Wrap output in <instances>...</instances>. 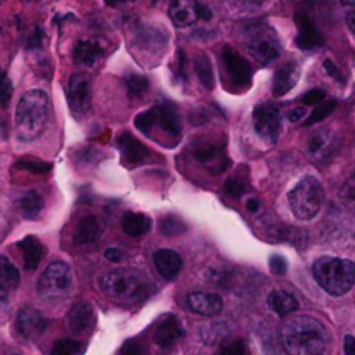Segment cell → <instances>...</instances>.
<instances>
[{
	"mask_svg": "<svg viewBox=\"0 0 355 355\" xmlns=\"http://www.w3.org/2000/svg\"><path fill=\"white\" fill-rule=\"evenodd\" d=\"M343 350L347 355H355V338L354 336H345V343H343Z\"/></svg>",
	"mask_w": 355,
	"mask_h": 355,
	"instance_id": "cell-50",
	"label": "cell"
},
{
	"mask_svg": "<svg viewBox=\"0 0 355 355\" xmlns=\"http://www.w3.org/2000/svg\"><path fill=\"white\" fill-rule=\"evenodd\" d=\"M125 2H134V0H106V6L118 7V6H120V3H125Z\"/></svg>",
	"mask_w": 355,
	"mask_h": 355,
	"instance_id": "cell-54",
	"label": "cell"
},
{
	"mask_svg": "<svg viewBox=\"0 0 355 355\" xmlns=\"http://www.w3.org/2000/svg\"><path fill=\"white\" fill-rule=\"evenodd\" d=\"M104 257H106L110 262L118 263V262H121V259H123V252L118 248H107L106 252H104Z\"/></svg>",
	"mask_w": 355,
	"mask_h": 355,
	"instance_id": "cell-48",
	"label": "cell"
},
{
	"mask_svg": "<svg viewBox=\"0 0 355 355\" xmlns=\"http://www.w3.org/2000/svg\"><path fill=\"white\" fill-rule=\"evenodd\" d=\"M168 16L175 26H191L200 17L198 0H172L168 6Z\"/></svg>",
	"mask_w": 355,
	"mask_h": 355,
	"instance_id": "cell-20",
	"label": "cell"
},
{
	"mask_svg": "<svg viewBox=\"0 0 355 355\" xmlns=\"http://www.w3.org/2000/svg\"><path fill=\"white\" fill-rule=\"evenodd\" d=\"M153 262H155L156 270L159 272V276L166 281H172L179 276L180 269H182V259L177 252L173 250H158V252L153 255Z\"/></svg>",
	"mask_w": 355,
	"mask_h": 355,
	"instance_id": "cell-22",
	"label": "cell"
},
{
	"mask_svg": "<svg viewBox=\"0 0 355 355\" xmlns=\"http://www.w3.org/2000/svg\"><path fill=\"white\" fill-rule=\"evenodd\" d=\"M338 196L343 207L355 211V172L345 180V182H343Z\"/></svg>",
	"mask_w": 355,
	"mask_h": 355,
	"instance_id": "cell-34",
	"label": "cell"
},
{
	"mask_svg": "<svg viewBox=\"0 0 355 355\" xmlns=\"http://www.w3.org/2000/svg\"><path fill=\"white\" fill-rule=\"evenodd\" d=\"M17 284H19V270L6 255H2L0 257V300L2 304H6Z\"/></svg>",
	"mask_w": 355,
	"mask_h": 355,
	"instance_id": "cell-23",
	"label": "cell"
},
{
	"mask_svg": "<svg viewBox=\"0 0 355 355\" xmlns=\"http://www.w3.org/2000/svg\"><path fill=\"white\" fill-rule=\"evenodd\" d=\"M49 120V97L44 90H28L16 106V132L24 142L35 141L45 130Z\"/></svg>",
	"mask_w": 355,
	"mask_h": 355,
	"instance_id": "cell-2",
	"label": "cell"
},
{
	"mask_svg": "<svg viewBox=\"0 0 355 355\" xmlns=\"http://www.w3.org/2000/svg\"><path fill=\"white\" fill-rule=\"evenodd\" d=\"M66 96H68L69 107L73 114L82 116L89 111L90 106V80L83 73H75L69 76L68 87H66Z\"/></svg>",
	"mask_w": 355,
	"mask_h": 355,
	"instance_id": "cell-13",
	"label": "cell"
},
{
	"mask_svg": "<svg viewBox=\"0 0 355 355\" xmlns=\"http://www.w3.org/2000/svg\"><path fill=\"white\" fill-rule=\"evenodd\" d=\"M187 307L194 314L207 315V318H215L224 309L222 297L215 293H205V291H194L187 295Z\"/></svg>",
	"mask_w": 355,
	"mask_h": 355,
	"instance_id": "cell-18",
	"label": "cell"
},
{
	"mask_svg": "<svg viewBox=\"0 0 355 355\" xmlns=\"http://www.w3.org/2000/svg\"><path fill=\"white\" fill-rule=\"evenodd\" d=\"M295 23L298 28V37H297V45L304 51H314L319 49L321 45H324V37H322V31L319 30V26L315 24L314 17L309 10L298 9L295 12Z\"/></svg>",
	"mask_w": 355,
	"mask_h": 355,
	"instance_id": "cell-12",
	"label": "cell"
},
{
	"mask_svg": "<svg viewBox=\"0 0 355 355\" xmlns=\"http://www.w3.org/2000/svg\"><path fill=\"white\" fill-rule=\"evenodd\" d=\"M194 71H196L198 78H200L201 85L205 89L211 90L215 87V76H214V68H211L210 58L207 54H198L193 61Z\"/></svg>",
	"mask_w": 355,
	"mask_h": 355,
	"instance_id": "cell-30",
	"label": "cell"
},
{
	"mask_svg": "<svg viewBox=\"0 0 355 355\" xmlns=\"http://www.w3.org/2000/svg\"><path fill=\"white\" fill-rule=\"evenodd\" d=\"M286 352L293 355L324 354L329 347V333L322 322L309 315H291L281 329Z\"/></svg>",
	"mask_w": 355,
	"mask_h": 355,
	"instance_id": "cell-1",
	"label": "cell"
},
{
	"mask_svg": "<svg viewBox=\"0 0 355 355\" xmlns=\"http://www.w3.org/2000/svg\"><path fill=\"white\" fill-rule=\"evenodd\" d=\"M19 250L23 253V259H24V267L28 270H35L40 263L42 257H44L45 248L40 241H38L35 236H26L24 239H21L19 243Z\"/></svg>",
	"mask_w": 355,
	"mask_h": 355,
	"instance_id": "cell-25",
	"label": "cell"
},
{
	"mask_svg": "<svg viewBox=\"0 0 355 355\" xmlns=\"http://www.w3.org/2000/svg\"><path fill=\"white\" fill-rule=\"evenodd\" d=\"M121 352L123 354H141V347L130 340V342H127L123 347H121Z\"/></svg>",
	"mask_w": 355,
	"mask_h": 355,
	"instance_id": "cell-49",
	"label": "cell"
},
{
	"mask_svg": "<svg viewBox=\"0 0 355 355\" xmlns=\"http://www.w3.org/2000/svg\"><path fill=\"white\" fill-rule=\"evenodd\" d=\"M222 354H232V355H241L245 354V345H243V342H232L231 345L227 347H222Z\"/></svg>",
	"mask_w": 355,
	"mask_h": 355,
	"instance_id": "cell-46",
	"label": "cell"
},
{
	"mask_svg": "<svg viewBox=\"0 0 355 355\" xmlns=\"http://www.w3.org/2000/svg\"><path fill=\"white\" fill-rule=\"evenodd\" d=\"M101 288L111 300L121 305L137 304V302L144 300L149 293L146 281L139 274L125 269L107 272L101 279Z\"/></svg>",
	"mask_w": 355,
	"mask_h": 355,
	"instance_id": "cell-4",
	"label": "cell"
},
{
	"mask_svg": "<svg viewBox=\"0 0 355 355\" xmlns=\"http://www.w3.org/2000/svg\"><path fill=\"white\" fill-rule=\"evenodd\" d=\"M290 208L298 220H312L324 203V189L314 177H305L288 194Z\"/></svg>",
	"mask_w": 355,
	"mask_h": 355,
	"instance_id": "cell-5",
	"label": "cell"
},
{
	"mask_svg": "<svg viewBox=\"0 0 355 355\" xmlns=\"http://www.w3.org/2000/svg\"><path fill=\"white\" fill-rule=\"evenodd\" d=\"M224 191L229 194V196L239 198L248 191V182H245L239 175L229 177L224 184Z\"/></svg>",
	"mask_w": 355,
	"mask_h": 355,
	"instance_id": "cell-38",
	"label": "cell"
},
{
	"mask_svg": "<svg viewBox=\"0 0 355 355\" xmlns=\"http://www.w3.org/2000/svg\"><path fill=\"white\" fill-rule=\"evenodd\" d=\"M17 168L28 170L31 173H37V175H44V173L51 172L52 165L51 163L40 162V159H33V158H23L16 163Z\"/></svg>",
	"mask_w": 355,
	"mask_h": 355,
	"instance_id": "cell-36",
	"label": "cell"
},
{
	"mask_svg": "<svg viewBox=\"0 0 355 355\" xmlns=\"http://www.w3.org/2000/svg\"><path fill=\"white\" fill-rule=\"evenodd\" d=\"M267 0H227L231 9H234L239 14H250L253 10H259Z\"/></svg>",
	"mask_w": 355,
	"mask_h": 355,
	"instance_id": "cell-39",
	"label": "cell"
},
{
	"mask_svg": "<svg viewBox=\"0 0 355 355\" xmlns=\"http://www.w3.org/2000/svg\"><path fill=\"white\" fill-rule=\"evenodd\" d=\"M135 127L144 135H151L153 128L158 127L159 130L170 137H179L182 130V121H180V113L173 103H159L153 106L151 110L135 116Z\"/></svg>",
	"mask_w": 355,
	"mask_h": 355,
	"instance_id": "cell-6",
	"label": "cell"
},
{
	"mask_svg": "<svg viewBox=\"0 0 355 355\" xmlns=\"http://www.w3.org/2000/svg\"><path fill=\"white\" fill-rule=\"evenodd\" d=\"M250 54L257 59V61L272 62L281 55V44L277 35L270 30L266 24H257L252 26V33H250L248 40Z\"/></svg>",
	"mask_w": 355,
	"mask_h": 355,
	"instance_id": "cell-8",
	"label": "cell"
},
{
	"mask_svg": "<svg viewBox=\"0 0 355 355\" xmlns=\"http://www.w3.org/2000/svg\"><path fill=\"white\" fill-rule=\"evenodd\" d=\"M193 156L198 163L207 166L211 173H220L229 166V158L225 155V149L218 142L208 141L194 146Z\"/></svg>",
	"mask_w": 355,
	"mask_h": 355,
	"instance_id": "cell-14",
	"label": "cell"
},
{
	"mask_svg": "<svg viewBox=\"0 0 355 355\" xmlns=\"http://www.w3.org/2000/svg\"><path fill=\"white\" fill-rule=\"evenodd\" d=\"M342 3H345V6H355V0H342Z\"/></svg>",
	"mask_w": 355,
	"mask_h": 355,
	"instance_id": "cell-55",
	"label": "cell"
},
{
	"mask_svg": "<svg viewBox=\"0 0 355 355\" xmlns=\"http://www.w3.org/2000/svg\"><path fill=\"white\" fill-rule=\"evenodd\" d=\"M253 127L267 144H276L281 134V111L276 104H260L253 111Z\"/></svg>",
	"mask_w": 355,
	"mask_h": 355,
	"instance_id": "cell-9",
	"label": "cell"
},
{
	"mask_svg": "<svg viewBox=\"0 0 355 355\" xmlns=\"http://www.w3.org/2000/svg\"><path fill=\"white\" fill-rule=\"evenodd\" d=\"M269 266H270V270H272L276 276H284V274H286V270H288L286 259H284V257H281V255L270 257Z\"/></svg>",
	"mask_w": 355,
	"mask_h": 355,
	"instance_id": "cell-42",
	"label": "cell"
},
{
	"mask_svg": "<svg viewBox=\"0 0 355 355\" xmlns=\"http://www.w3.org/2000/svg\"><path fill=\"white\" fill-rule=\"evenodd\" d=\"M222 62H224L229 78L234 82L236 87H248L252 83V68H250L248 61L234 49L225 47L222 51Z\"/></svg>",
	"mask_w": 355,
	"mask_h": 355,
	"instance_id": "cell-15",
	"label": "cell"
},
{
	"mask_svg": "<svg viewBox=\"0 0 355 355\" xmlns=\"http://www.w3.org/2000/svg\"><path fill=\"white\" fill-rule=\"evenodd\" d=\"M101 236V224L97 220V217L94 215H87L76 225L75 236H73V241L75 245H89V243L97 241Z\"/></svg>",
	"mask_w": 355,
	"mask_h": 355,
	"instance_id": "cell-26",
	"label": "cell"
},
{
	"mask_svg": "<svg viewBox=\"0 0 355 355\" xmlns=\"http://www.w3.org/2000/svg\"><path fill=\"white\" fill-rule=\"evenodd\" d=\"M104 54V49L96 40H80L73 49V59L76 64L94 66Z\"/></svg>",
	"mask_w": 355,
	"mask_h": 355,
	"instance_id": "cell-24",
	"label": "cell"
},
{
	"mask_svg": "<svg viewBox=\"0 0 355 355\" xmlns=\"http://www.w3.org/2000/svg\"><path fill=\"white\" fill-rule=\"evenodd\" d=\"M173 69H175L177 78L182 80V82H187V58L182 49L177 52V62L173 64Z\"/></svg>",
	"mask_w": 355,
	"mask_h": 355,
	"instance_id": "cell-41",
	"label": "cell"
},
{
	"mask_svg": "<svg viewBox=\"0 0 355 355\" xmlns=\"http://www.w3.org/2000/svg\"><path fill=\"white\" fill-rule=\"evenodd\" d=\"M305 114H307V107H305L304 104V106L291 107V110L286 113V118L291 121V123H298L300 120H304Z\"/></svg>",
	"mask_w": 355,
	"mask_h": 355,
	"instance_id": "cell-44",
	"label": "cell"
},
{
	"mask_svg": "<svg viewBox=\"0 0 355 355\" xmlns=\"http://www.w3.org/2000/svg\"><path fill=\"white\" fill-rule=\"evenodd\" d=\"M300 78V68H298L297 62L290 61L284 62L283 66H279L274 75V83H272V92L276 97H283L290 92L291 89H295V85L298 83Z\"/></svg>",
	"mask_w": 355,
	"mask_h": 355,
	"instance_id": "cell-21",
	"label": "cell"
},
{
	"mask_svg": "<svg viewBox=\"0 0 355 355\" xmlns=\"http://www.w3.org/2000/svg\"><path fill=\"white\" fill-rule=\"evenodd\" d=\"M158 229L166 238H175V236H180L186 232L187 225L179 217H175V215H166V217L159 218Z\"/></svg>",
	"mask_w": 355,
	"mask_h": 355,
	"instance_id": "cell-31",
	"label": "cell"
},
{
	"mask_svg": "<svg viewBox=\"0 0 355 355\" xmlns=\"http://www.w3.org/2000/svg\"><path fill=\"white\" fill-rule=\"evenodd\" d=\"M200 17H201V19H205V21L211 19V10L208 9V7L200 6Z\"/></svg>",
	"mask_w": 355,
	"mask_h": 355,
	"instance_id": "cell-53",
	"label": "cell"
},
{
	"mask_svg": "<svg viewBox=\"0 0 355 355\" xmlns=\"http://www.w3.org/2000/svg\"><path fill=\"white\" fill-rule=\"evenodd\" d=\"M151 218L146 217L144 214H135V211H127L121 218V229L125 234L132 236V238H139L144 236L146 232L151 229Z\"/></svg>",
	"mask_w": 355,
	"mask_h": 355,
	"instance_id": "cell-28",
	"label": "cell"
},
{
	"mask_svg": "<svg viewBox=\"0 0 355 355\" xmlns=\"http://www.w3.org/2000/svg\"><path fill=\"white\" fill-rule=\"evenodd\" d=\"M324 97H326L324 90L312 89V90H309V92H305L304 96L298 97V101H300V103H304L305 106H318L319 103H322V101H324Z\"/></svg>",
	"mask_w": 355,
	"mask_h": 355,
	"instance_id": "cell-40",
	"label": "cell"
},
{
	"mask_svg": "<svg viewBox=\"0 0 355 355\" xmlns=\"http://www.w3.org/2000/svg\"><path fill=\"white\" fill-rule=\"evenodd\" d=\"M336 148H338V139H336L333 127H319L307 137L305 142V151H307L309 158L314 162H326L335 155Z\"/></svg>",
	"mask_w": 355,
	"mask_h": 355,
	"instance_id": "cell-10",
	"label": "cell"
},
{
	"mask_svg": "<svg viewBox=\"0 0 355 355\" xmlns=\"http://www.w3.org/2000/svg\"><path fill=\"white\" fill-rule=\"evenodd\" d=\"M312 276L326 293L342 297L355 286V263L347 259L321 257L312 266Z\"/></svg>",
	"mask_w": 355,
	"mask_h": 355,
	"instance_id": "cell-3",
	"label": "cell"
},
{
	"mask_svg": "<svg viewBox=\"0 0 355 355\" xmlns=\"http://www.w3.org/2000/svg\"><path fill=\"white\" fill-rule=\"evenodd\" d=\"M118 151L121 153V159L127 165H141V163L148 162L151 153L149 149L142 144L139 139H135L130 132H123L116 141Z\"/></svg>",
	"mask_w": 355,
	"mask_h": 355,
	"instance_id": "cell-17",
	"label": "cell"
},
{
	"mask_svg": "<svg viewBox=\"0 0 355 355\" xmlns=\"http://www.w3.org/2000/svg\"><path fill=\"white\" fill-rule=\"evenodd\" d=\"M246 208H248L250 214H257V211L260 210V201L257 200V198H250V200L246 201Z\"/></svg>",
	"mask_w": 355,
	"mask_h": 355,
	"instance_id": "cell-51",
	"label": "cell"
},
{
	"mask_svg": "<svg viewBox=\"0 0 355 355\" xmlns=\"http://www.w3.org/2000/svg\"><path fill=\"white\" fill-rule=\"evenodd\" d=\"M85 350L83 343L75 342V340H59L58 343L52 349V354L54 355H75L82 354Z\"/></svg>",
	"mask_w": 355,
	"mask_h": 355,
	"instance_id": "cell-37",
	"label": "cell"
},
{
	"mask_svg": "<svg viewBox=\"0 0 355 355\" xmlns=\"http://www.w3.org/2000/svg\"><path fill=\"white\" fill-rule=\"evenodd\" d=\"M336 106V101H326V103H319L318 106H315V110L312 111V114L309 116V120L305 121V125L307 127H312V125L319 123L321 120H324V118H328L329 114L333 113V110H335Z\"/></svg>",
	"mask_w": 355,
	"mask_h": 355,
	"instance_id": "cell-35",
	"label": "cell"
},
{
	"mask_svg": "<svg viewBox=\"0 0 355 355\" xmlns=\"http://www.w3.org/2000/svg\"><path fill=\"white\" fill-rule=\"evenodd\" d=\"M44 37H45L44 30H42L40 26L35 28L33 35H31V37L28 38L26 49H30V51H33V49H40L42 44H44Z\"/></svg>",
	"mask_w": 355,
	"mask_h": 355,
	"instance_id": "cell-43",
	"label": "cell"
},
{
	"mask_svg": "<svg viewBox=\"0 0 355 355\" xmlns=\"http://www.w3.org/2000/svg\"><path fill=\"white\" fill-rule=\"evenodd\" d=\"M42 208H44V198H42L37 191H28V193L19 200V210L21 214L24 215V218L37 220Z\"/></svg>",
	"mask_w": 355,
	"mask_h": 355,
	"instance_id": "cell-29",
	"label": "cell"
},
{
	"mask_svg": "<svg viewBox=\"0 0 355 355\" xmlns=\"http://www.w3.org/2000/svg\"><path fill=\"white\" fill-rule=\"evenodd\" d=\"M347 24H349L350 31L355 35V10H350V12L347 14Z\"/></svg>",
	"mask_w": 355,
	"mask_h": 355,
	"instance_id": "cell-52",
	"label": "cell"
},
{
	"mask_svg": "<svg viewBox=\"0 0 355 355\" xmlns=\"http://www.w3.org/2000/svg\"><path fill=\"white\" fill-rule=\"evenodd\" d=\"M125 83H127V90H128V97L130 99H135V97H141L142 94L148 90L149 82L146 76L141 75H130L125 78Z\"/></svg>",
	"mask_w": 355,
	"mask_h": 355,
	"instance_id": "cell-33",
	"label": "cell"
},
{
	"mask_svg": "<svg viewBox=\"0 0 355 355\" xmlns=\"http://www.w3.org/2000/svg\"><path fill=\"white\" fill-rule=\"evenodd\" d=\"M10 96H12V83H10L9 75L3 73V80H2V106H7L9 104Z\"/></svg>",
	"mask_w": 355,
	"mask_h": 355,
	"instance_id": "cell-45",
	"label": "cell"
},
{
	"mask_svg": "<svg viewBox=\"0 0 355 355\" xmlns=\"http://www.w3.org/2000/svg\"><path fill=\"white\" fill-rule=\"evenodd\" d=\"M184 333L186 331H184L182 321L177 315L166 314L156 324L155 331H153V342L162 349H170L182 338Z\"/></svg>",
	"mask_w": 355,
	"mask_h": 355,
	"instance_id": "cell-16",
	"label": "cell"
},
{
	"mask_svg": "<svg viewBox=\"0 0 355 355\" xmlns=\"http://www.w3.org/2000/svg\"><path fill=\"white\" fill-rule=\"evenodd\" d=\"M229 329L224 328L222 322H210V324H205L201 329V338L207 345H215V343L222 342V340L227 336Z\"/></svg>",
	"mask_w": 355,
	"mask_h": 355,
	"instance_id": "cell-32",
	"label": "cell"
},
{
	"mask_svg": "<svg viewBox=\"0 0 355 355\" xmlns=\"http://www.w3.org/2000/svg\"><path fill=\"white\" fill-rule=\"evenodd\" d=\"M324 69H326V71H328L329 76H333V78H336V80H338V82L343 83V75H342V73H340V69L336 68L335 62L329 61V59H326V61H324Z\"/></svg>",
	"mask_w": 355,
	"mask_h": 355,
	"instance_id": "cell-47",
	"label": "cell"
},
{
	"mask_svg": "<svg viewBox=\"0 0 355 355\" xmlns=\"http://www.w3.org/2000/svg\"><path fill=\"white\" fill-rule=\"evenodd\" d=\"M267 304H269L270 311L276 312L277 315H290L293 314L298 309V300L295 298V295L288 293L284 290H276L269 295L267 298Z\"/></svg>",
	"mask_w": 355,
	"mask_h": 355,
	"instance_id": "cell-27",
	"label": "cell"
},
{
	"mask_svg": "<svg viewBox=\"0 0 355 355\" xmlns=\"http://www.w3.org/2000/svg\"><path fill=\"white\" fill-rule=\"evenodd\" d=\"M14 328H16L17 336L21 340H24V342H35L47 329V319L42 315V312L38 309L26 305V307H23L17 312Z\"/></svg>",
	"mask_w": 355,
	"mask_h": 355,
	"instance_id": "cell-11",
	"label": "cell"
},
{
	"mask_svg": "<svg viewBox=\"0 0 355 355\" xmlns=\"http://www.w3.org/2000/svg\"><path fill=\"white\" fill-rule=\"evenodd\" d=\"M73 286L71 267L64 262L49 263L37 284L38 297L47 302H61L69 295Z\"/></svg>",
	"mask_w": 355,
	"mask_h": 355,
	"instance_id": "cell-7",
	"label": "cell"
},
{
	"mask_svg": "<svg viewBox=\"0 0 355 355\" xmlns=\"http://www.w3.org/2000/svg\"><path fill=\"white\" fill-rule=\"evenodd\" d=\"M96 324V312L90 304H76L66 315V328L73 335H85Z\"/></svg>",
	"mask_w": 355,
	"mask_h": 355,
	"instance_id": "cell-19",
	"label": "cell"
}]
</instances>
